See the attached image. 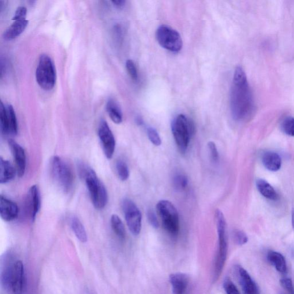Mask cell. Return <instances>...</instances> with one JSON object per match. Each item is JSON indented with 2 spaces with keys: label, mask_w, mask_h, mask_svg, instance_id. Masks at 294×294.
I'll list each match as a JSON object with an SVG mask.
<instances>
[{
  "label": "cell",
  "mask_w": 294,
  "mask_h": 294,
  "mask_svg": "<svg viewBox=\"0 0 294 294\" xmlns=\"http://www.w3.org/2000/svg\"><path fill=\"white\" fill-rule=\"evenodd\" d=\"M267 259L270 264L277 269L278 272L284 274L287 272V267L285 258L277 252L270 251L267 254Z\"/></svg>",
  "instance_id": "44dd1931"
},
{
  "label": "cell",
  "mask_w": 294,
  "mask_h": 294,
  "mask_svg": "<svg viewBox=\"0 0 294 294\" xmlns=\"http://www.w3.org/2000/svg\"><path fill=\"white\" fill-rule=\"evenodd\" d=\"M147 218L149 223L155 229L158 228L160 226V223H159L157 218L156 216L155 212H154L152 210L150 209L147 212Z\"/></svg>",
  "instance_id": "d590c367"
},
{
  "label": "cell",
  "mask_w": 294,
  "mask_h": 294,
  "mask_svg": "<svg viewBox=\"0 0 294 294\" xmlns=\"http://www.w3.org/2000/svg\"><path fill=\"white\" fill-rule=\"evenodd\" d=\"M29 21L23 20L16 21L4 32L3 38L6 40H12L19 36L26 29Z\"/></svg>",
  "instance_id": "ac0fdd59"
},
{
  "label": "cell",
  "mask_w": 294,
  "mask_h": 294,
  "mask_svg": "<svg viewBox=\"0 0 294 294\" xmlns=\"http://www.w3.org/2000/svg\"><path fill=\"white\" fill-rule=\"evenodd\" d=\"M169 281L173 294H185L190 279L184 273H174L170 275Z\"/></svg>",
  "instance_id": "2e32d148"
},
{
  "label": "cell",
  "mask_w": 294,
  "mask_h": 294,
  "mask_svg": "<svg viewBox=\"0 0 294 294\" xmlns=\"http://www.w3.org/2000/svg\"><path fill=\"white\" fill-rule=\"evenodd\" d=\"M292 226L294 228V211L292 212Z\"/></svg>",
  "instance_id": "ab89813d"
},
{
  "label": "cell",
  "mask_w": 294,
  "mask_h": 294,
  "mask_svg": "<svg viewBox=\"0 0 294 294\" xmlns=\"http://www.w3.org/2000/svg\"><path fill=\"white\" fill-rule=\"evenodd\" d=\"M137 123L139 125H142L143 124V121L141 118L137 119Z\"/></svg>",
  "instance_id": "74e56055"
},
{
  "label": "cell",
  "mask_w": 294,
  "mask_h": 294,
  "mask_svg": "<svg viewBox=\"0 0 294 294\" xmlns=\"http://www.w3.org/2000/svg\"><path fill=\"white\" fill-rule=\"evenodd\" d=\"M156 211L165 230L172 236L178 235L180 228L179 217L174 205L169 200H160L156 205Z\"/></svg>",
  "instance_id": "8992f818"
},
{
  "label": "cell",
  "mask_w": 294,
  "mask_h": 294,
  "mask_svg": "<svg viewBox=\"0 0 294 294\" xmlns=\"http://www.w3.org/2000/svg\"><path fill=\"white\" fill-rule=\"evenodd\" d=\"M223 288L227 294H240L235 284L231 280L227 278L223 282Z\"/></svg>",
  "instance_id": "d6a6232c"
},
{
  "label": "cell",
  "mask_w": 294,
  "mask_h": 294,
  "mask_svg": "<svg viewBox=\"0 0 294 294\" xmlns=\"http://www.w3.org/2000/svg\"><path fill=\"white\" fill-rule=\"evenodd\" d=\"M85 294H94L91 290H88V288L85 290Z\"/></svg>",
  "instance_id": "f35d334b"
},
{
  "label": "cell",
  "mask_w": 294,
  "mask_h": 294,
  "mask_svg": "<svg viewBox=\"0 0 294 294\" xmlns=\"http://www.w3.org/2000/svg\"><path fill=\"white\" fill-rule=\"evenodd\" d=\"M172 134L181 153H185L189 145L190 138L194 134V124L184 115H179L171 124Z\"/></svg>",
  "instance_id": "3957f363"
},
{
  "label": "cell",
  "mask_w": 294,
  "mask_h": 294,
  "mask_svg": "<svg viewBox=\"0 0 294 294\" xmlns=\"http://www.w3.org/2000/svg\"><path fill=\"white\" fill-rule=\"evenodd\" d=\"M111 226L115 234L121 240L125 239L126 231L124 223L120 218L116 214L111 217Z\"/></svg>",
  "instance_id": "d4e9b609"
},
{
  "label": "cell",
  "mask_w": 294,
  "mask_h": 294,
  "mask_svg": "<svg viewBox=\"0 0 294 294\" xmlns=\"http://www.w3.org/2000/svg\"><path fill=\"white\" fill-rule=\"evenodd\" d=\"M281 126L282 131L284 133L288 136L294 137V118L293 117H287L284 119Z\"/></svg>",
  "instance_id": "4316f807"
},
{
  "label": "cell",
  "mask_w": 294,
  "mask_h": 294,
  "mask_svg": "<svg viewBox=\"0 0 294 294\" xmlns=\"http://www.w3.org/2000/svg\"><path fill=\"white\" fill-rule=\"evenodd\" d=\"M17 205L3 195L0 197V216L6 222L15 220L18 215Z\"/></svg>",
  "instance_id": "5bb4252c"
},
{
  "label": "cell",
  "mask_w": 294,
  "mask_h": 294,
  "mask_svg": "<svg viewBox=\"0 0 294 294\" xmlns=\"http://www.w3.org/2000/svg\"><path fill=\"white\" fill-rule=\"evenodd\" d=\"M71 224L72 230L77 239L83 243L86 242L87 241L86 231L79 219L73 216L71 219Z\"/></svg>",
  "instance_id": "cb8c5ba5"
},
{
  "label": "cell",
  "mask_w": 294,
  "mask_h": 294,
  "mask_svg": "<svg viewBox=\"0 0 294 294\" xmlns=\"http://www.w3.org/2000/svg\"><path fill=\"white\" fill-rule=\"evenodd\" d=\"M106 109L109 118L117 124L122 123L123 114L119 106L115 100L110 99L107 102Z\"/></svg>",
  "instance_id": "603a6c76"
},
{
  "label": "cell",
  "mask_w": 294,
  "mask_h": 294,
  "mask_svg": "<svg viewBox=\"0 0 294 294\" xmlns=\"http://www.w3.org/2000/svg\"><path fill=\"white\" fill-rule=\"evenodd\" d=\"M56 71L53 60L48 55H41L36 71V82L44 91L53 89L56 83Z\"/></svg>",
  "instance_id": "ba28073f"
},
{
  "label": "cell",
  "mask_w": 294,
  "mask_h": 294,
  "mask_svg": "<svg viewBox=\"0 0 294 294\" xmlns=\"http://www.w3.org/2000/svg\"><path fill=\"white\" fill-rule=\"evenodd\" d=\"M126 69L130 78L133 81H137L138 79V73L137 69L132 60H128L126 62Z\"/></svg>",
  "instance_id": "1f68e13d"
},
{
  "label": "cell",
  "mask_w": 294,
  "mask_h": 294,
  "mask_svg": "<svg viewBox=\"0 0 294 294\" xmlns=\"http://www.w3.org/2000/svg\"><path fill=\"white\" fill-rule=\"evenodd\" d=\"M27 12V9L25 7H18L12 20L14 21L26 20Z\"/></svg>",
  "instance_id": "836d02e7"
},
{
  "label": "cell",
  "mask_w": 294,
  "mask_h": 294,
  "mask_svg": "<svg viewBox=\"0 0 294 294\" xmlns=\"http://www.w3.org/2000/svg\"><path fill=\"white\" fill-rule=\"evenodd\" d=\"M233 240L235 243L239 245H242L248 242V239L245 233L240 230H235L233 233Z\"/></svg>",
  "instance_id": "f546056e"
},
{
  "label": "cell",
  "mask_w": 294,
  "mask_h": 294,
  "mask_svg": "<svg viewBox=\"0 0 294 294\" xmlns=\"http://www.w3.org/2000/svg\"><path fill=\"white\" fill-rule=\"evenodd\" d=\"M16 173V169L10 162L2 157L0 159V184H5L11 181Z\"/></svg>",
  "instance_id": "d6986e66"
},
{
  "label": "cell",
  "mask_w": 294,
  "mask_h": 294,
  "mask_svg": "<svg viewBox=\"0 0 294 294\" xmlns=\"http://www.w3.org/2000/svg\"><path fill=\"white\" fill-rule=\"evenodd\" d=\"M217 230L218 237L219 250L218 251L215 268H214V280L216 281L220 277L224 265H225L228 254V244L226 235L227 223L225 218L220 210L215 212Z\"/></svg>",
  "instance_id": "277c9868"
},
{
  "label": "cell",
  "mask_w": 294,
  "mask_h": 294,
  "mask_svg": "<svg viewBox=\"0 0 294 294\" xmlns=\"http://www.w3.org/2000/svg\"><path fill=\"white\" fill-rule=\"evenodd\" d=\"M122 208L130 232L134 236L139 235L142 225V216L139 209L131 199L128 198L123 200Z\"/></svg>",
  "instance_id": "30bf717a"
},
{
  "label": "cell",
  "mask_w": 294,
  "mask_h": 294,
  "mask_svg": "<svg viewBox=\"0 0 294 294\" xmlns=\"http://www.w3.org/2000/svg\"><path fill=\"white\" fill-rule=\"evenodd\" d=\"M0 121L3 134L7 136H15L18 132V125L15 110L12 105L7 108L3 102L0 105Z\"/></svg>",
  "instance_id": "8fae6325"
},
{
  "label": "cell",
  "mask_w": 294,
  "mask_h": 294,
  "mask_svg": "<svg viewBox=\"0 0 294 294\" xmlns=\"http://www.w3.org/2000/svg\"><path fill=\"white\" fill-rule=\"evenodd\" d=\"M231 110L236 121L248 120L254 114L255 105L253 93L246 74L241 67L235 69L230 95Z\"/></svg>",
  "instance_id": "6da1fadb"
},
{
  "label": "cell",
  "mask_w": 294,
  "mask_h": 294,
  "mask_svg": "<svg viewBox=\"0 0 294 294\" xmlns=\"http://www.w3.org/2000/svg\"><path fill=\"white\" fill-rule=\"evenodd\" d=\"M112 3L118 8H122L125 6V1L124 0H118V1H112Z\"/></svg>",
  "instance_id": "8d00e7d4"
},
{
  "label": "cell",
  "mask_w": 294,
  "mask_h": 294,
  "mask_svg": "<svg viewBox=\"0 0 294 294\" xmlns=\"http://www.w3.org/2000/svg\"><path fill=\"white\" fill-rule=\"evenodd\" d=\"M237 272L238 275H239L240 285L244 293L260 294L259 289L257 284L252 279L248 273L241 267H238Z\"/></svg>",
  "instance_id": "9a60e30c"
},
{
  "label": "cell",
  "mask_w": 294,
  "mask_h": 294,
  "mask_svg": "<svg viewBox=\"0 0 294 294\" xmlns=\"http://www.w3.org/2000/svg\"><path fill=\"white\" fill-rule=\"evenodd\" d=\"M256 186L260 194L265 198L273 200L278 199L279 195L277 191L267 181L259 179L256 182Z\"/></svg>",
  "instance_id": "7402d4cb"
},
{
  "label": "cell",
  "mask_w": 294,
  "mask_h": 294,
  "mask_svg": "<svg viewBox=\"0 0 294 294\" xmlns=\"http://www.w3.org/2000/svg\"><path fill=\"white\" fill-rule=\"evenodd\" d=\"M284 291L280 294H294V288L292 280L290 278H283L280 281Z\"/></svg>",
  "instance_id": "4dcf8cb0"
},
{
  "label": "cell",
  "mask_w": 294,
  "mask_h": 294,
  "mask_svg": "<svg viewBox=\"0 0 294 294\" xmlns=\"http://www.w3.org/2000/svg\"><path fill=\"white\" fill-rule=\"evenodd\" d=\"M147 134L149 141L155 146H160L162 144V140L157 130L152 127L147 129Z\"/></svg>",
  "instance_id": "f1b7e54d"
},
{
  "label": "cell",
  "mask_w": 294,
  "mask_h": 294,
  "mask_svg": "<svg viewBox=\"0 0 294 294\" xmlns=\"http://www.w3.org/2000/svg\"><path fill=\"white\" fill-rule=\"evenodd\" d=\"M188 177L184 174H178L174 176L173 184L176 190L179 191L184 190L188 186Z\"/></svg>",
  "instance_id": "83f0119b"
},
{
  "label": "cell",
  "mask_w": 294,
  "mask_h": 294,
  "mask_svg": "<svg viewBox=\"0 0 294 294\" xmlns=\"http://www.w3.org/2000/svg\"><path fill=\"white\" fill-rule=\"evenodd\" d=\"M263 164L266 169L270 171H277L281 169L282 160L276 152L267 151L262 156Z\"/></svg>",
  "instance_id": "ffe728a7"
},
{
  "label": "cell",
  "mask_w": 294,
  "mask_h": 294,
  "mask_svg": "<svg viewBox=\"0 0 294 294\" xmlns=\"http://www.w3.org/2000/svg\"><path fill=\"white\" fill-rule=\"evenodd\" d=\"M3 286L11 294H22L25 282V270L22 261H16L1 277Z\"/></svg>",
  "instance_id": "5b68a950"
},
{
  "label": "cell",
  "mask_w": 294,
  "mask_h": 294,
  "mask_svg": "<svg viewBox=\"0 0 294 294\" xmlns=\"http://www.w3.org/2000/svg\"><path fill=\"white\" fill-rule=\"evenodd\" d=\"M116 169L117 174L121 180H127L129 177V167L123 160H119L116 162Z\"/></svg>",
  "instance_id": "484cf974"
},
{
  "label": "cell",
  "mask_w": 294,
  "mask_h": 294,
  "mask_svg": "<svg viewBox=\"0 0 294 294\" xmlns=\"http://www.w3.org/2000/svg\"><path fill=\"white\" fill-rule=\"evenodd\" d=\"M156 37L163 48L172 53H178L183 49V41L179 32L169 26L158 27Z\"/></svg>",
  "instance_id": "9c48e42d"
},
{
  "label": "cell",
  "mask_w": 294,
  "mask_h": 294,
  "mask_svg": "<svg viewBox=\"0 0 294 294\" xmlns=\"http://www.w3.org/2000/svg\"><path fill=\"white\" fill-rule=\"evenodd\" d=\"M51 174L55 183L64 192L67 193L72 188L74 177L72 171L62 158L54 156L50 163Z\"/></svg>",
  "instance_id": "52a82bcc"
},
{
  "label": "cell",
  "mask_w": 294,
  "mask_h": 294,
  "mask_svg": "<svg viewBox=\"0 0 294 294\" xmlns=\"http://www.w3.org/2000/svg\"><path fill=\"white\" fill-rule=\"evenodd\" d=\"M14 160H15L17 175L24 176L26 170L27 161L25 149L12 139L8 142Z\"/></svg>",
  "instance_id": "4fadbf2b"
},
{
  "label": "cell",
  "mask_w": 294,
  "mask_h": 294,
  "mask_svg": "<svg viewBox=\"0 0 294 294\" xmlns=\"http://www.w3.org/2000/svg\"><path fill=\"white\" fill-rule=\"evenodd\" d=\"M98 133L106 157L109 160L113 157L116 148V141L109 126L104 120L100 121Z\"/></svg>",
  "instance_id": "7c38bea8"
},
{
  "label": "cell",
  "mask_w": 294,
  "mask_h": 294,
  "mask_svg": "<svg viewBox=\"0 0 294 294\" xmlns=\"http://www.w3.org/2000/svg\"><path fill=\"white\" fill-rule=\"evenodd\" d=\"M28 200H29L28 203H29L31 219L32 221L34 222L40 211L41 206L40 191L37 185H33L31 187Z\"/></svg>",
  "instance_id": "e0dca14e"
},
{
  "label": "cell",
  "mask_w": 294,
  "mask_h": 294,
  "mask_svg": "<svg viewBox=\"0 0 294 294\" xmlns=\"http://www.w3.org/2000/svg\"><path fill=\"white\" fill-rule=\"evenodd\" d=\"M78 169L81 178L85 181L93 205L97 209H104L108 200L104 185L98 178L96 172L85 163H79Z\"/></svg>",
  "instance_id": "7a4b0ae2"
},
{
  "label": "cell",
  "mask_w": 294,
  "mask_h": 294,
  "mask_svg": "<svg viewBox=\"0 0 294 294\" xmlns=\"http://www.w3.org/2000/svg\"><path fill=\"white\" fill-rule=\"evenodd\" d=\"M208 146L211 153L212 160L214 162H217L219 159V154L216 144L213 142H209Z\"/></svg>",
  "instance_id": "e575fe53"
}]
</instances>
